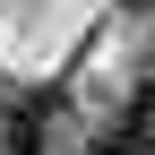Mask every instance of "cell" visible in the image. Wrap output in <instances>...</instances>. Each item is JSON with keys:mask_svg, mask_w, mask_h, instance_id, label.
Instances as JSON below:
<instances>
[{"mask_svg": "<svg viewBox=\"0 0 155 155\" xmlns=\"http://www.w3.org/2000/svg\"><path fill=\"white\" fill-rule=\"evenodd\" d=\"M61 121H69L61 86H17L9 104H0V147H9V155H52Z\"/></svg>", "mask_w": 155, "mask_h": 155, "instance_id": "1", "label": "cell"}, {"mask_svg": "<svg viewBox=\"0 0 155 155\" xmlns=\"http://www.w3.org/2000/svg\"><path fill=\"white\" fill-rule=\"evenodd\" d=\"M78 155H155V147H147V138H138V129H129V121H121V129H95V138H86V147H78Z\"/></svg>", "mask_w": 155, "mask_h": 155, "instance_id": "2", "label": "cell"}, {"mask_svg": "<svg viewBox=\"0 0 155 155\" xmlns=\"http://www.w3.org/2000/svg\"><path fill=\"white\" fill-rule=\"evenodd\" d=\"M129 129H138V138L155 147V69L138 78V86H129Z\"/></svg>", "mask_w": 155, "mask_h": 155, "instance_id": "3", "label": "cell"}, {"mask_svg": "<svg viewBox=\"0 0 155 155\" xmlns=\"http://www.w3.org/2000/svg\"><path fill=\"white\" fill-rule=\"evenodd\" d=\"M121 9H155V0H121Z\"/></svg>", "mask_w": 155, "mask_h": 155, "instance_id": "4", "label": "cell"}]
</instances>
